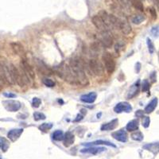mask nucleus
Returning a JSON list of instances; mask_svg holds the SVG:
<instances>
[{"instance_id":"8","label":"nucleus","mask_w":159,"mask_h":159,"mask_svg":"<svg viewBox=\"0 0 159 159\" xmlns=\"http://www.w3.org/2000/svg\"><path fill=\"white\" fill-rule=\"evenodd\" d=\"M92 22L93 23V25L97 28V29L99 30V31L104 32V31H109V29L107 28V26L104 24V22H103L100 17L97 15H94L92 18Z\"/></svg>"},{"instance_id":"31","label":"nucleus","mask_w":159,"mask_h":159,"mask_svg":"<svg viewBox=\"0 0 159 159\" xmlns=\"http://www.w3.org/2000/svg\"><path fill=\"white\" fill-rule=\"evenodd\" d=\"M34 119L36 121H39V120H44L46 119V116L44 115L43 113L41 112H34Z\"/></svg>"},{"instance_id":"24","label":"nucleus","mask_w":159,"mask_h":159,"mask_svg":"<svg viewBox=\"0 0 159 159\" xmlns=\"http://www.w3.org/2000/svg\"><path fill=\"white\" fill-rule=\"evenodd\" d=\"M10 147V142L6 139L3 137H0V149L3 152H6Z\"/></svg>"},{"instance_id":"39","label":"nucleus","mask_w":159,"mask_h":159,"mask_svg":"<svg viewBox=\"0 0 159 159\" xmlns=\"http://www.w3.org/2000/svg\"><path fill=\"white\" fill-rule=\"evenodd\" d=\"M120 3L125 6V7H129L130 6V0H119Z\"/></svg>"},{"instance_id":"42","label":"nucleus","mask_w":159,"mask_h":159,"mask_svg":"<svg viewBox=\"0 0 159 159\" xmlns=\"http://www.w3.org/2000/svg\"><path fill=\"white\" fill-rule=\"evenodd\" d=\"M135 115L137 117H144V114H143V111L139 110L137 111L135 113Z\"/></svg>"},{"instance_id":"13","label":"nucleus","mask_w":159,"mask_h":159,"mask_svg":"<svg viewBox=\"0 0 159 159\" xmlns=\"http://www.w3.org/2000/svg\"><path fill=\"white\" fill-rule=\"evenodd\" d=\"M11 47L15 54H17L19 57H23L24 59V57H26V51L24 49L23 46H22L18 42H14V43H11Z\"/></svg>"},{"instance_id":"23","label":"nucleus","mask_w":159,"mask_h":159,"mask_svg":"<svg viewBox=\"0 0 159 159\" xmlns=\"http://www.w3.org/2000/svg\"><path fill=\"white\" fill-rule=\"evenodd\" d=\"M83 145L86 146H97V145H105V146H112V147H116V145H114L111 142H108V141H104V140H97L95 142H88V143H83Z\"/></svg>"},{"instance_id":"7","label":"nucleus","mask_w":159,"mask_h":159,"mask_svg":"<svg viewBox=\"0 0 159 159\" xmlns=\"http://www.w3.org/2000/svg\"><path fill=\"white\" fill-rule=\"evenodd\" d=\"M21 69L22 70V72L27 76L28 78H30L31 80H34L35 78V72L34 70L33 69V67L29 64L26 60L25 59H22L20 63Z\"/></svg>"},{"instance_id":"45","label":"nucleus","mask_w":159,"mask_h":159,"mask_svg":"<svg viewBox=\"0 0 159 159\" xmlns=\"http://www.w3.org/2000/svg\"><path fill=\"white\" fill-rule=\"evenodd\" d=\"M153 1L155 3V4H157V6L158 5V0H153Z\"/></svg>"},{"instance_id":"2","label":"nucleus","mask_w":159,"mask_h":159,"mask_svg":"<svg viewBox=\"0 0 159 159\" xmlns=\"http://www.w3.org/2000/svg\"><path fill=\"white\" fill-rule=\"evenodd\" d=\"M54 71L59 76V77H61L62 80H64L67 83L71 84H77L74 74L70 69L69 65L62 63L59 64L58 66L55 67Z\"/></svg>"},{"instance_id":"29","label":"nucleus","mask_w":159,"mask_h":159,"mask_svg":"<svg viewBox=\"0 0 159 159\" xmlns=\"http://www.w3.org/2000/svg\"><path fill=\"white\" fill-rule=\"evenodd\" d=\"M53 127V124L50 123H42V124L39 126V130L42 132H47L48 130H49Z\"/></svg>"},{"instance_id":"15","label":"nucleus","mask_w":159,"mask_h":159,"mask_svg":"<svg viewBox=\"0 0 159 159\" xmlns=\"http://www.w3.org/2000/svg\"><path fill=\"white\" fill-rule=\"evenodd\" d=\"M4 104H6V110L11 112L17 111L21 108V103L15 100H10V101H6Z\"/></svg>"},{"instance_id":"43","label":"nucleus","mask_w":159,"mask_h":159,"mask_svg":"<svg viewBox=\"0 0 159 159\" xmlns=\"http://www.w3.org/2000/svg\"><path fill=\"white\" fill-rule=\"evenodd\" d=\"M83 118H84V116H83V115H81H81L79 114V115H77V116H76V119L74 121L75 122L81 121V120H82V119H83Z\"/></svg>"},{"instance_id":"30","label":"nucleus","mask_w":159,"mask_h":159,"mask_svg":"<svg viewBox=\"0 0 159 159\" xmlns=\"http://www.w3.org/2000/svg\"><path fill=\"white\" fill-rule=\"evenodd\" d=\"M42 82L43 84L46 86V87L49 88H53L55 86V82L53 81H52L51 79L49 78H43L42 80Z\"/></svg>"},{"instance_id":"4","label":"nucleus","mask_w":159,"mask_h":159,"mask_svg":"<svg viewBox=\"0 0 159 159\" xmlns=\"http://www.w3.org/2000/svg\"><path fill=\"white\" fill-rule=\"evenodd\" d=\"M88 70L92 75L96 76H102L104 75V70L101 62L98 61L97 59H95V58L89 60Z\"/></svg>"},{"instance_id":"38","label":"nucleus","mask_w":159,"mask_h":159,"mask_svg":"<svg viewBox=\"0 0 159 159\" xmlns=\"http://www.w3.org/2000/svg\"><path fill=\"white\" fill-rule=\"evenodd\" d=\"M149 11L151 12V16L153 17V19L157 18V13H156V10H155V9L153 8V7H151V9H149Z\"/></svg>"},{"instance_id":"16","label":"nucleus","mask_w":159,"mask_h":159,"mask_svg":"<svg viewBox=\"0 0 159 159\" xmlns=\"http://www.w3.org/2000/svg\"><path fill=\"white\" fill-rule=\"evenodd\" d=\"M97 98V94L95 92H91L88 94H84L81 96V100L87 104H92Z\"/></svg>"},{"instance_id":"17","label":"nucleus","mask_w":159,"mask_h":159,"mask_svg":"<svg viewBox=\"0 0 159 159\" xmlns=\"http://www.w3.org/2000/svg\"><path fill=\"white\" fill-rule=\"evenodd\" d=\"M119 123V120L117 119H115L111 121L108 122L107 123H104L100 127V130L103 131H108V130H113L116 129Z\"/></svg>"},{"instance_id":"33","label":"nucleus","mask_w":159,"mask_h":159,"mask_svg":"<svg viewBox=\"0 0 159 159\" xmlns=\"http://www.w3.org/2000/svg\"><path fill=\"white\" fill-rule=\"evenodd\" d=\"M146 43H147L149 52L151 53H153L155 49H154V46H153V43L152 42V41H151L150 38H147V40H146Z\"/></svg>"},{"instance_id":"46","label":"nucleus","mask_w":159,"mask_h":159,"mask_svg":"<svg viewBox=\"0 0 159 159\" xmlns=\"http://www.w3.org/2000/svg\"><path fill=\"white\" fill-rule=\"evenodd\" d=\"M0 159H2V157H1V155H0Z\"/></svg>"},{"instance_id":"10","label":"nucleus","mask_w":159,"mask_h":159,"mask_svg":"<svg viewBox=\"0 0 159 159\" xmlns=\"http://www.w3.org/2000/svg\"><path fill=\"white\" fill-rule=\"evenodd\" d=\"M111 136H112L113 138L116 139V140L121 142H127V140H128L127 133L123 130V129H121V130L113 132V133L111 134Z\"/></svg>"},{"instance_id":"28","label":"nucleus","mask_w":159,"mask_h":159,"mask_svg":"<svg viewBox=\"0 0 159 159\" xmlns=\"http://www.w3.org/2000/svg\"><path fill=\"white\" fill-rule=\"evenodd\" d=\"M131 139L134 140V141H137V142H141L143 140V138H144V136L142 134V133L141 131H135V132H134L132 134H131Z\"/></svg>"},{"instance_id":"44","label":"nucleus","mask_w":159,"mask_h":159,"mask_svg":"<svg viewBox=\"0 0 159 159\" xmlns=\"http://www.w3.org/2000/svg\"><path fill=\"white\" fill-rule=\"evenodd\" d=\"M151 80L153 81V82H155V81H156V72H152V74L151 75Z\"/></svg>"},{"instance_id":"40","label":"nucleus","mask_w":159,"mask_h":159,"mask_svg":"<svg viewBox=\"0 0 159 159\" xmlns=\"http://www.w3.org/2000/svg\"><path fill=\"white\" fill-rule=\"evenodd\" d=\"M115 49H116V52L119 53L120 52V50H123V45H121L120 43L116 44V46H115Z\"/></svg>"},{"instance_id":"1","label":"nucleus","mask_w":159,"mask_h":159,"mask_svg":"<svg viewBox=\"0 0 159 159\" xmlns=\"http://www.w3.org/2000/svg\"><path fill=\"white\" fill-rule=\"evenodd\" d=\"M69 67L74 74L76 84L81 86H87L89 84V80L84 69V64L79 58H74L70 61Z\"/></svg>"},{"instance_id":"19","label":"nucleus","mask_w":159,"mask_h":159,"mask_svg":"<svg viewBox=\"0 0 159 159\" xmlns=\"http://www.w3.org/2000/svg\"><path fill=\"white\" fill-rule=\"evenodd\" d=\"M139 86H140V81H138L130 87L129 92L127 93V99H130L133 98L134 96H135V95L138 94V92H139Z\"/></svg>"},{"instance_id":"26","label":"nucleus","mask_w":159,"mask_h":159,"mask_svg":"<svg viewBox=\"0 0 159 159\" xmlns=\"http://www.w3.org/2000/svg\"><path fill=\"white\" fill-rule=\"evenodd\" d=\"M131 4L132 6L138 10L139 11H144V6H143V3H142V0H132L131 1Z\"/></svg>"},{"instance_id":"12","label":"nucleus","mask_w":159,"mask_h":159,"mask_svg":"<svg viewBox=\"0 0 159 159\" xmlns=\"http://www.w3.org/2000/svg\"><path fill=\"white\" fill-rule=\"evenodd\" d=\"M120 22H119V29H121V31L123 32V34L125 35H128L130 34V32L132 30L131 26H130V23L128 22L127 19L125 18H119Z\"/></svg>"},{"instance_id":"37","label":"nucleus","mask_w":159,"mask_h":159,"mask_svg":"<svg viewBox=\"0 0 159 159\" xmlns=\"http://www.w3.org/2000/svg\"><path fill=\"white\" fill-rule=\"evenodd\" d=\"M151 33L153 34L154 37H158V26H157L156 27H153V29H151Z\"/></svg>"},{"instance_id":"21","label":"nucleus","mask_w":159,"mask_h":159,"mask_svg":"<svg viewBox=\"0 0 159 159\" xmlns=\"http://www.w3.org/2000/svg\"><path fill=\"white\" fill-rule=\"evenodd\" d=\"M139 119H133L130 121L127 124V127H126V130L130 131V132H133V131H135V130H139Z\"/></svg>"},{"instance_id":"27","label":"nucleus","mask_w":159,"mask_h":159,"mask_svg":"<svg viewBox=\"0 0 159 159\" xmlns=\"http://www.w3.org/2000/svg\"><path fill=\"white\" fill-rule=\"evenodd\" d=\"M52 137L53 139L55 141H62L64 139V133L62 132V130H57L53 133Z\"/></svg>"},{"instance_id":"35","label":"nucleus","mask_w":159,"mask_h":159,"mask_svg":"<svg viewBox=\"0 0 159 159\" xmlns=\"http://www.w3.org/2000/svg\"><path fill=\"white\" fill-rule=\"evenodd\" d=\"M41 104V99L38 98V97H34V98L33 99V100H32L33 107H36V108L40 107Z\"/></svg>"},{"instance_id":"20","label":"nucleus","mask_w":159,"mask_h":159,"mask_svg":"<svg viewBox=\"0 0 159 159\" xmlns=\"http://www.w3.org/2000/svg\"><path fill=\"white\" fill-rule=\"evenodd\" d=\"M106 149L103 147H89V148H84L81 150V152L83 153H90V154H98V153H101L104 151Z\"/></svg>"},{"instance_id":"22","label":"nucleus","mask_w":159,"mask_h":159,"mask_svg":"<svg viewBox=\"0 0 159 159\" xmlns=\"http://www.w3.org/2000/svg\"><path fill=\"white\" fill-rule=\"evenodd\" d=\"M158 98H153L151 102H150V104H148L146 107H145V110L144 111L146 113H147V114H150L152 111H154V109L156 108L157 105H158Z\"/></svg>"},{"instance_id":"41","label":"nucleus","mask_w":159,"mask_h":159,"mask_svg":"<svg viewBox=\"0 0 159 159\" xmlns=\"http://www.w3.org/2000/svg\"><path fill=\"white\" fill-rule=\"evenodd\" d=\"M3 95H4V96L6 97V98L10 99L15 98V97H16V95H15V94H13V93H4Z\"/></svg>"},{"instance_id":"34","label":"nucleus","mask_w":159,"mask_h":159,"mask_svg":"<svg viewBox=\"0 0 159 159\" xmlns=\"http://www.w3.org/2000/svg\"><path fill=\"white\" fill-rule=\"evenodd\" d=\"M150 88H151V85H150V83L147 80H144L143 82H142V92H148L150 90Z\"/></svg>"},{"instance_id":"9","label":"nucleus","mask_w":159,"mask_h":159,"mask_svg":"<svg viewBox=\"0 0 159 159\" xmlns=\"http://www.w3.org/2000/svg\"><path fill=\"white\" fill-rule=\"evenodd\" d=\"M132 110V107L129 103L127 102H120L116 104V106L114 107V111L116 113L122 112H130Z\"/></svg>"},{"instance_id":"3","label":"nucleus","mask_w":159,"mask_h":159,"mask_svg":"<svg viewBox=\"0 0 159 159\" xmlns=\"http://www.w3.org/2000/svg\"><path fill=\"white\" fill-rule=\"evenodd\" d=\"M9 69H10V72H11L13 83H16L20 87H23L25 84L29 83V78L22 72V70L20 71L13 64H11L9 65Z\"/></svg>"},{"instance_id":"32","label":"nucleus","mask_w":159,"mask_h":159,"mask_svg":"<svg viewBox=\"0 0 159 159\" xmlns=\"http://www.w3.org/2000/svg\"><path fill=\"white\" fill-rule=\"evenodd\" d=\"M144 149L147 150V151H153V150H158V143H153V144H147L145 145Z\"/></svg>"},{"instance_id":"25","label":"nucleus","mask_w":159,"mask_h":159,"mask_svg":"<svg viewBox=\"0 0 159 159\" xmlns=\"http://www.w3.org/2000/svg\"><path fill=\"white\" fill-rule=\"evenodd\" d=\"M146 20V17L143 15H135L131 18V22L135 25H139Z\"/></svg>"},{"instance_id":"18","label":"nucleus","mask_w":159,"mask_h":159,"mask_svg":"<svg viewBox=\"0 0 159 159\" xmlns=\"http://www.w3.org/2000/svg\"><path fill=\"white\" fill-rule=\"evenodd\" d=\"M64 146L65 147H69L70 146H72L73 143H74V141H75V136L74 134L70 132V131H68L65 133V134H64Z\"/></svg>"},{"instance_id":"14","label":"nucleus","mask_w":159,"mask_h":159,"mask_svg":"<svg viewBox=\"0 0 159 159\" xmlns=\"http://www.w3.org/2000/svg\"><path fill=\"white\" fill-rule=\"evenodd\" d=\"M22 133H23V129H22V128L13 129L9 131L7 134V137L11 142H15L16 140L19 139V137Z\"/></svg>"},{"instance_id":"6","label":"nucleus","mask_w":159,"mask_h":159,"mask_svg":"<svg viewBox=\"0 0 159 159\" xmlns=\"http://www.w3.org/2000/svg\"><path fill=\"white\" fill-rule=\"evenodd\" d=\"M99 41L104 47L111 48L113 45V38L110 31L101 32L99 35Z\"/></svg>"},{"instance_id":"36","label":"nucleus","mask_w":159,"mask_h":159,"mask_svg":"<svg viewBox=\"0 0 159 159\" xmlns=\"http://www.w3.org/2000/svg\"><path fill=\"white\" fill-rule=\"evenodd\" d=\"M150 123H151V119L148 116L143 117V119H142V126H143V127L147 128L150 126Z\"/></svg>"},{"instance_id":"5","label":"nucleus","mask_w":159,"mask_h":159,"mask_svg":"<svg viewBox=\"0 0 159 159\" xmlns=\"http://www.w3.org/2000/svg\"><path fill=\"white\" fill-rule=\"evenodd\" d=\"M103 61H104V67L107 70V72L109 74H111L115 69H116V61L111 56L110 53H104L102 57Z\"/></svg>"},{"instance_id":"11","label":"nucleus","mask_w":159,"mask_h":159,"mask_svg":"<svg viewBox=\"0 0 159 159\" xmlns=\"http://www.w3.org/2000/svg\"><path fill=\"white\" fill-rule=\"evenodd\" d=\"M34 63L36 64V66H37V69L41 72H42V74H44V75H51L53 73L51 69H49L43 61L38 60V59H34Z\"/></svg>"}]
</instances>
